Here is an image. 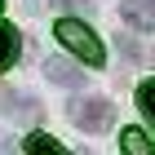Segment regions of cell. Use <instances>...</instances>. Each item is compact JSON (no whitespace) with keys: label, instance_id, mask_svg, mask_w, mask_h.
Masks as SVG:
<instances>
[{"label":"cell","instance_id":"cell-6","mask_svg":"<svg viewBox=\"0 0 155 155\" xmlns=\"http://www.w3.org/2000/svg\"><path fill=\"white\" fill-rule=\"evenodd\" d=\"M13 62H18V31L0 22V71H9Z\"/></svg>","mask_w":155,"mask_h":155},{"label":"cell","instance_id":"cell-8","mask_svg":"<svg viewBox=\"0 0 155 155\" xmlns=\"http://www.w3.org/2000/svg\"><path fill=\"white\" fill-rule=\"evenodd\" d=\"M5 107L13 111V120H18V124H31V120H36V102H31V97H9V102H5Z\"/></svg>","mask_w":155,"mask_h":155},{"label":"cell","instance_id":"cell-12","mask_svg":"<svg viewBox=\"0 0 155 155\" xmlns=\"http://www.w3.org/2000/svg\"><path fill=\"white\" fill-rule=\"evenodd\" d=\"M0 9H5V0H0Z\"/></svg>","mask_w":155,"mask_h":155},{"label":"cell","instance_id":"cell-3","mask_svg":"<svg viewBox=\"0 0 155 155\" xmlns=\"http://www.w3.org/2000/svg\"><path fill=\"white\" fill-rule=\"evenodd\" d=\"M45 75L53 84H62V89H80L84 84V71L75 62H67V58H45Z\"/></svg>","mask_w":155,"mask_h":155},{"label":"cell","instance_id":"cell-11","mask_svg":"<svg viewBox=\"0 0 155 155\" xmlns=\"http://www.w3.org/2000/svg\"><path fill=\"white\" fill-rule=\"evenodd\" d=\"M0 155H13V142H9V137H0Z\"/></svg>","mask_w":155,"mask_h":155},{"label":"cell","instance_id":"cell-9","mask_svg":"<svg viewBox=\"0 0 155 155\" xmlns=\"http://www.w3.org/2000/svg\"><path fill=\"white\" fill-rule=\"evenodd\" d=\"M137 107H142V115L155 124V80H142V84H137Z\"/></svg>","mask_w":155,"mask_h":155},{"label":"cell","instance_id":"cell-2","mask_svg":"<svg viewBox=\"0 0 155 155\" xmlns=\"http://www.w3.org/2000/svg\"><path fill=\"white\" fill-rule=\"evenodd\" d=\"M71 124L80 133H107L115 124V107L107 97H75L71 102Z\"/></svg>","mask_w":155,"mask_h":155},{"label":"cell","instance_id":"cell-13","mask_svg":"<svg viewBox=\"0 0 155 155\" xmlns=\"http://www.w3.org/2000/svg\"><path fill=\"white\" fill-rule=\"evenodd\" d=\"M151 5H155V0H151Z\"/></svg>","mask_w":155,"mask_h":155},{"label":"cell","instance_id":"cell-5","mask_svg":"<svg viewBox=\"0 0 155 155\" xmlns=\"http://www.w3.org/2000/svg\"><path fill=\"white\" fill-rule=\"evenodd\" d=\"M120 146H124V155H155V142L142 129H124L120 133Z\"/></svg>","mask_w":155,"mask_h":155},{"label":"cell","instance_id":"cell-4","mask_svg":"<svg viewBox=\"0 0 155 155\" xmlns=\"http://www.w3.org/2000/svg\"><path fill=\"white\" fill-rule=\"evenodd\" d=\"M120 18L129 27H137V31H155V5L151 0H124L120 5Z\"/></svg>","mask_w":155,"mask_h":155},{"label":"cell","instance_id":"cell-10","mask_svg":"<svg viewBox=\"0 0 155 155\" xmlns=\"http://www.w3.org/2000/svg\"><path fill=\"white\" fill-rule=\"evenodd\" d=\"M53 9H71V13H93V5L89 0H49Z\"/></svg>","mask_w":155,"mask_h":155},{"label":"cell","instance_id":"cell-1","mask_svg":"<svg viewBox=\"0 0 155 155\" xmlns=\"http://www.w3.org/2000/svg\"><path fill=\"white\" fill-rule=\"evenodd\" d=\"M53 36H58V45L67 49V53H75L84 67H102V62H107L102 40H97V36H93V27H84L80 18H58Z\"/></svg>","mask_w":155,"mask_h":155},{"label":"cell","instance_id":"cell-7","mask_svg":"<svg viewBox=\"0 0 155 155\" xmlns=\"http://www.w3.org/2000/svg\"><path fill=\"white\" fill-rule=\"evenodd\" d=\"M22 151H27V155H67V146H62V142H53L49 133H31Z\"/></svg>","mask_w":155,"mask_h":155}]
</instances>
